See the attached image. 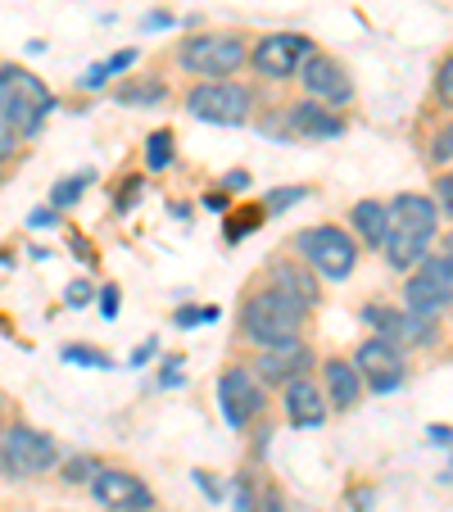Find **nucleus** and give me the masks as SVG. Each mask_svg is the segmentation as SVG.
Masks as SVG:
<instances>
[{"instance_id": "nucleus-37", "label": "nucleus", "mask_w": 453, "mask_h": 512, "mask_svg": "<svg viewBox=\"0 0 453 512\" xmlns=\"http://www.w3.org/2000/svg\"><path fill=\"white\" fill-rule=\"evenodd\" d=\"M100 309H105V313H109V318H114V313H118V290H114V286H109V290H105V300H100Z\"/></svg>"}, {"instance_id": "nucleus-26", "label": "nucleus", "mask_w": 453, "mask_h": 512, "mask_svg": "<svg viewBox=\"0 0 453 512\" xmlns=\"http://www.w3.org/2000/svg\"><path fill=\"white\" fill-rule=\"evenodd\" d=\"M431 200H435V209L453 218V168H444V173L435 177V195H431Z\"/></svg>"}, {"instance_id": "nucleus-24", "label": "nucleus", "mask_w": 453, "mask_h": 512, "mask_svg": "<svg viewBox=\"0 0 453 512\" xmlns=\"http://www.w3.org/2000/svg\"><path fill=\"white\" fill-rule=\"evenodd\" d=\"M150 168H168L173 164V132H155L150 136Z\"/></svg>"}, {"instance_id": "nucleus-8", "label": "nucleus", "mask_w": 453, "mask_h": 512, "mask_svg": "<svg viewBox=\"0 0 453 512\" xmlns=\"http://www.w3.org/2000/svg\"><path fill=\"white\" fill-rule=\"evenodd\" d=\"M186 109L200 123L241 127V123H250V91L241 82H200V87L186 91Z\"/></svg>"}, {"instance_id": "nucleus-35", "label": "nucleus", "mask_w": 453, "mask_h": 512, "mask_svg": "<svg viewBox=\"0 0 453 512\" xmlns=\"http://www.w3.org/2000/svg\"><path fill=\"white\" fill-rule=\"evenodd\" d=\"M132 59H136V50H118V55L109 59L105 68H109V73H114V68H127V64H132Z\"/></svg>"}, {"instance_id": "nucleus-25", "label": "nucleus", "mask_w": 453, "mask_h": 512, "mask_svg": "<svg viewBox=\"0 0 453 512\" xmlns=\"http://www.w3.org/2000/svg\"><path fill=\"white\" fill-rule=\"evenodd\" d=\"M435 100L453 109V55H444V64L435 68Z\"/></svg>"}, {"instance_id": "nucleus-34", "label": "nucleus", "mask_w": 453, "mask_h": 512, "mask_svg": "<svg viewBox=\"0 0 453 512\" xmlns=\"http://www.w3.org/2000/svg\"><path fill=\"white\" fill-rule=\"evenodd\" d=\"M87 300H91V286H87V281H73V286H68V304H73V309H82Z\"/></svg>"}, {"instance_id": "nucleus-20", "label": "nucleus", "mask_w": 453, "mask_h": 512, "mask_svg": "<svg viewBox=\"0 0 453 512\" xmlns=\"http://www.w3.org/2000/svg\"><path fill=\"white\" fill-rule=\"evenodd\" d=\"M263 277H272L277 286H286L290 295H299L309 309L318 304V281H313V268L304 259H277L268 272H263Z\"/></svg>"}, {"instance_id": "nucleus-14", "label": "nucleus", "mask_w": 453, "mask_h": 512, "mask_svg": "<svg viewBox=\"0 0 453 512\" xmlns=\"http://www.w3.org/2000/svg\"><path fill=\"white\" fill-rule=\"evenodd\" d=\"M313 368V349L304 340H286V345H272V349H259L254 358V377L259 386H286L290 377Z\"/></svg>"}, {"instance_id": "nucleus-15", "label": "nucleus", "mask_w": 453, "mask_h": 512, "mask_svg": "<svg viewBox=\"0 0 453 512\" xmlns=\"http://www.w3.org/2000/svg\"><path fill=\"white\" fill-rule=\"evenodd\" d=\"M367 322L381 331L386 345H431L435 340V322L431 318H417L408 309H367Z\"/></svg>"}, {"instance_id": "nucleus-30", "label": "nucleus", "mask_w": 453, "mask_h": 512, "mask_svg": "<svg viewBox=\"0 0 453 512\" xmlns=\"http://www.w3.org/2000/svg\"><path fill=\"white\" fill-rule=\"evenodd\" d=\"M64 358H68V363H91V368H109V358H105V354H96V349L68 345V349H64Z\"/></svg>"}, {"instance_id": "nucleus-10", "label": "nucleus", "mask_w": 453, "mask_h": 512, "mask_svg": "<svg viewBox=\"0 0 453 512\" xmlns=\"http://www.w3.org/2000/svg\"><path fill=\"white\" fill-rule=\"evenodd\" d=\"M91 499H96L100 508H109V512H145V508H155L150 485H145L136 472H127V467H100V472L91 476Z\"/></svg>"}, {"instance_id": "nucleus-17", "label": "nucleus", "mask_w": 453, "mask_h": 512, "mask_svg": "<svg viewBox=\"0 0 453 512\" xmlns=\"http://www.w3.org/2000/svg\"><path fill=\"white\" fill-rule=\"evenodd\" d=\"M322 399H327L336 413H354L358 404H363V377H358V368L354 363H345V358H327L322 363Z\"/></svg>"}, {"instance_id": "nucleus-3", "label": "nucleus", "mask_w": 453, "mask_h": 512, "mask_svg": "<svg viewBox=\"0 0 453 512\" xmlns=\"http://www.w3.org/2000/svg\"><path fill=\"white\" fill-rule=\"evenodd\" d=\"M50 109H55V91H50L37 73H28V68H19V64L0 68V123L10 127L14 136L41 132Z\"/></svg>"}, {"instance_id": "nucleus-5", "label": "nucleus", "mask_w": 453, "mask_h": 512, "mask_svg": "<svg viewBox=\"0 0 453 512\" xmlns=\"http://www.w3.org/2000/svg\"><path fill=\"white\" fill-rule=\"evenodd\" d=\"M295 250H299V259L327 281H345V277H354V268H358V241L345 227H331V223L304 227V232L295 236Z\"/></svg>"}, {"instance_id": "nucleus-33", "label": "nucleus", "mask_w": 453, "mask_h": 512, "mask_svg": "<svg viewBox=\"0 0 453 512\" xmlns=\"http://www.w3.org/2000/svg\"><path fill=\"white\" fill-rule=\"evenodd\" d=\"M105 78H109V68H105V64H96V68H87V73H82V87L96 91V87H105Z\"/></svg>"}, {"instance_id": "nucleus-36", "label": "nucleus", "mask_w": 453, "mask_h": 512, "mask_svg": "<svg viewBox=\"0 0 453 512\" xmlns=\"http://www.w3.org/2000/svg\"><path fill=\"white\" fill-rule=\"evenodd\" d=\"M28 223H32V227H55V213H50V209H37Z\"/></svg>"}, {"instance_id": "nucleus-18", "label": "nucleus", "mask_w": 453, "mask_h": 512, "mask_svg": "<svg viewBox=\"0 0 453 512\" xmlns=\"http://www.w3.org/2000/svg\"><path fill=\"white\" fill-rule=\"evenodd\" d=\"M286 127H290V136H322V141H331V136L345 132V118L331 114L327 105H318V100L304 96L299 105L286 109Z\"/></svg>"}, {"instance_id": "nucleus-11", "label": "nucleus", "mask_w": 453, "mask_h": 512, "mask_svg": "<svg viewBox=\"0 0 453 512\" xmlns=\"http://www.w3.org/2000/svg\"><path fill=\"white\" fill-rule=\"evenodd\" d=\"M218 399H222V417H227V426H236V431H245V426L268 408V395H263L259 377H254L250 368H227L222 372Z\"/></svg>"}, {"instance_id": "nucleus-2", "label": "nucleus", "mask_w": 453, "mask_h": 512, "mask_svg": "<svg viewBox=\"0 0 453 512\" xmlns=\"http://www.w3.org/2000/svg\"><path fill=\"white\" fill-rule=\"evenodd\" d=\"M390 209V232H386V263L395 272H413L417 263L431 254V241L435 232H440V209H435L431 195H395V200L386 204Z\"/></svg>"}, {"instance_id": "nucleus-29", "label": "nucleus", "mask_w": 453, "mask_h": 512, "mask_svg": "<svg viewBox=\"0 0 453 512\" xmlns=\"http://www.w3.org/2000/svg\"><path fill=\"white\" fill-rule=\"evenodd\" d=\"M232 508L236 512H259V508H254V490H250V481H245V476H236V485H232Z\"/></svg>"}, {"instance_id": "nucleus-22", "label": "nucleus", "mask_w": 453, "mask_h": 512, "mask_svg": "<svg viewBox=\"0 0 453 512\" xmlns=\"http://www.w3.org/2000/svg\"><path fill=\"white\" fill-rule=\"evenodd\" d=\"M164 96H168L164 82H127V87H118L123 105H155V100H164Z\"/></svg>"}, {"instance_id": "nucleus-4", "label": "nucleus", "mask_w": 453, "mask_h": 512, "mask_svg": "<svg viewBox=\"0 0 453 512\" xmlns=\"http://www.w3.org/2000/svg\"><path fill=\"white\" fill-rule=\"evenodd\" d=\"M245 64H250V46L236 32H200V37L182 41V68L195 73V78L227 82Z\"/></svg>"}, {"instance_id": "nucleus-32", "label": "nucleus", "mask_w": 453, "mask_h": 512, "mask_svg": "<svg viewBox=\"0 0 453 512\" xmlns=\"http://www.w3.org/2000/svg\"><path fill=\"white\" fill-rule=\"evenodd\" d=\"M218 318V309H182L177 313V322H182V327H191V322H213Z\"/></svg>"}, {"instance_id": "nucleus-1", "label": "nucleus", "mask_w": 453, "mask_h": 512, "mask_svg": "<svg viewBox=\"0 0 453 512\" xmlns=\"http://www.w3.org/2000/svg\"><path fill=\"white\" fill-rule=\"evenodd\" d=\"M304 318H309V304L290 295L286 286H277L272 277H259L241 304V336L259 349H272L286 345V340H299Z\"/></svg>"}, {"instance_id": "nucleus-40", "label": "nucleus", "mask_w": 453, "mask_h": 512, "mask_svg": "<svg viewBox=\"0 0 453 512\" xmlns=\"http://www.w3.org/2000/svg\"><path fill=\"white\" fill-rule=\"evenodd\" d=\"M145 512H155V508H145Z\"/></svg>"}, {"instance_id": "nucleus-19", "label": "nucleus", "mask_w": 453, "mask_h": 512, "mask_svg": "<svg viewBox=\"0 0 453 512\" xmlns=\"http://www.w3.org/2000/svg\"><path fill=\"white\" fill-rule=\"evenodd\" d=\"M349 236H354L358 245H367V250H381L386 245V232H390V209L381 200H358L354 209H349Z\"/></svg>"}, {"instance_id": "nucleus-21", "label": "nucleus", "mask_w": 453, "mask_h": 512, "mask_svg": "<svg viewBox=\"0 0 453 512\" xmlns=\"http://www.w3.org/2000/svg\"><path fill=\"white\" fill-rule=\"evenodd\" d=\"M87 186H91V173H73V177H64V182H59L55 191H50V209H68V204H78Z\"/></svg>"}, {"instance_id": "nucleus-39", "label": "nucleus", "mask_w": 453, "mask_h": 512, "mask_svg": "<svg viewBox=\"0 0 453 512\" xmlns=\"http://www.w3.org/2000/svg\"><path fill=\"white\" fill-rule=\"evenodd\" d=\"M263 512H290V508L277 499V494H268V499H263Z\"/></svg>"}, {"instance_id": "nucleus-38", "label": "nucleus", "mask_w": 453, "mask_h": 512, "mask_svg": "<svg viewBox=\"0 0 453 512\" xmlns=\"http://www.w3.org/2000/svg\"><path fill=\"white\" fill-rule=\"evenodd\" d=\"M431 440H435V445H453V431H449V426H431Z\"/></svg>"}, {"instance_id": "nucleus-13", "label": "nucleus", "mask_w": 453, "mask_h": 512, "mask_svg": "<svg viewBox=\"0 0 453 512\" xmlns=\"http://www.w3.org/2000/svg\"><path fill=\"white\" fill-rule=\"evenodd\" d=\"M295 78L304 82L309 100H318V105H349V100H354V82H349L345 64L331 59V55H322V50H313V55L299 64Z\"/></svg>"}, {"instance_id": "nucleus-28", "label": "nucleus", "mask_w": 453, "mask_h": 512, "mask_svg": "<svg viewBox=\"0 0 453 512\" xmlns=\"http://www.w3.org/2000/svg\"><path fill=\"white\" fill-rule=\"evenodd\" d=\"M304 195H309V186H290V191H272L263 204H268L272 213H281V209H290L295 200H304Z\"/></svg>"}, {"instance_id": "nucleus-31", "label": "nucleus", "mask_w": 453, "mask_h": 512, "mask_svg": "<svg viewBox=\"0 0 453 512\" xmlns=\"http://www.w3.org/2000/svg\"><path fill=\"white\" fill-rule=\"evenodd\" d=\"M14 155H19V136L0 123V164H5V159H14Z\"/></svg>"}, {"instance_id": "nucleus-23", "label": "nucleus", "mask_w": 453, "mask_h": 512, "mask_svg": "<svg viewBox=\"0 0 453 512\" xmlns=\"http://www.w3.org/2000/svg\"><path fill=\"white\" fill-rule=\"evenodd\" d=\"M100 467H105L100 458L78 454V458H68V463H64V481H68V485H91V476H96Z\"/></svg>"}, {"instance_id": "nucleus-7", "label": "nucleus", "mask_w": 453, "mask_h": 512, "mask_svg": "<svg viewBox=\"0 0 453 512\" xmlns=\"http://www.w3.org/2000/svg\"><path fill=\"white\" fill-rule=\"evenodd\" d=\"M449 304H453V259L449 254H426L404 281V309L435 322Z\"/></svg>"}, {"instance_id": "nucleus-27", "label": "nucleus", "mask_w": 453, "mask_h": 512, "mask_svg": "<svg viewBox=\"0 0 453 512\" xmlns=\"http://www.w3.org/2000/svg\"><path fill=\"white\" fill-rule=\"evenodd\" d=\"M431 159L435 164H453V123H444L431 141Z\"/></svg>"}, {"instance_id": "nucleus-16", "label": "nucleus", "mask_w": 453, "mask_h": 512, "mask_svg": "<svg viewBox=\"0 0 453 512\" xmlns=\"http://www.w3.org/2000/svg\"><path fill=\"white\" fill-rule=\"evenodd\" d=\"M286 422L299 426V431L327 422V399H322V386L309 372H299V377L286 381Z\"/></svg>"}, {"instance_id": "nucleus-9", "label": "nucleus", "mask_w": 453, "mask_h": 512, "mask_svg": "<svg viewBox=\"0 0 453 512\" xmlns=\"http://www.w3.org/2000/svg\"><path fill=\"white\" fill-rule=\"evenodd\" d=\"M313 50L318 46H313V37H304V32H268V37L254 41L250 68L268 82H286V78H295L299 64H304Z\"/></svg>"}, {"instance_id": "nucleus-6", "label": "nucleus", "mask_w": 453, "mask_h": 512, "mask_svg": "<svg viewBox=\"0 0 453 512\" xmlns=\"http://www.w3.org/2000/svg\"><path fill=\"white\" fill-rule=\"evenodd\" d=\"M59 445L55 435L37 431V426L19 422L0 435V472L14 476V481H32V476H46L50 467H59Z\"/></svg>"}, {"instance_id": "nucleus-12", "label": "nucleus", "mask_w": 453, "mask_h": 512, "mask_svg": "<svg viewBox=\"0 0 453 512\" xmlns=\"http://www.w3.org/2000/svg\"><path fill=\"white\" fill-rule=\"evenodd\" d=\"M354 368H358V377H363V390H376V395L399 390V386H404V377H408L399 349L386 345L381 336H372V340H363V345H358Z\"/></svg>"}]
</instances>
